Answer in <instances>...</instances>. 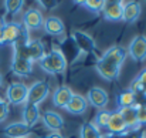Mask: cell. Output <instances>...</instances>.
<instances>
[{"instance_id":"cell-9","label":"cell","mask_w":146,"mask_h":138,"mask_svg":"<svg viewBox=\"0 0 146 138\" xmlns=\"http://www.w3.org/2000/svg\"><path fill=\"white\" fill-rule=\"evenodd\" d=\"M87 101H88V104H91L94 108H97V110H104L106 105H108V102H109V95H108V92L105 91L104 88H101V87H91L88 92H87Z\"/></svg>"},{"instance_id":"cell-22","label":"cell","mask_w":146,"mask_h":138,"mask_svg":"<svg viewBox=\"0 0 146 138\" xmlns=\"http://www.w3.org/2000/svg\"><path fill=\"white\" fill-rule=\"evenodd\" d=\"M122 114V118L126 124V128L129 131H135V130H141L139 124H138V118H136V105L133 107H128V108H122L119 110Z\"/></svg>"},{"instance_id":"cell-21","label":"cell","mask_w":146,"mask_h":138,"mask_svg":"<svg viewBox=\"0 0 146 138\" xmlns=\"http://www.w3.org/2000/svg\"><path fill=\"white\" fill-rule=\"evenodd\" d=\"M142 7L138 1H123L122 9V20L126 23H135L141 16Z\"/></svg>"},{"instance_id":"cell-18","label":"cell","mask_w":146,"mask_h":138,"mask_svg":"<svg viewBox=\"0 0 146 138\" xmlns=\"http://www.w3.org/2000/svg\"><path fill=\"white\" fill-rule=\"evenodd\" d=\"M87 108H88V101H87V98H85L84 95L75 94V92L72 94L70 102H68L67 107H65V110H67L70 114H72V115H82V114L87 111Z\"/></svg>"},{"instance_id":"cell-34","label":"cell","mask_w":146,"mask_h":138,"mask_svg":"<svg viewBox=\"0 0 146 138\" xmlns=\"http://www.w3.org/2000/svg\"><path fill=\"white\" fill-rule=\"evenodd\" d=\"M3 86V76H1V73H0V87Z\"/></svg>"},{"instance_id":"cell-35","label":"cell","mask_w":146,"mask_h":138,"mask_svg":"<svg viewBox=\"0 0 146 138\" xmlns=\"http://www.w3.org/2000/svg\"><path fill=\"white\" fill-rule=\"evenodd\" d=\"M1 101H4V98H3V97L0 95V102H1Z\"/></svg>"},{"instance_id":"cell-27","label":"cell","mask_w":146,"mask_h":138,"mask_svg":"<svg viewBox=\"0 0 146 138\" xmlns=\"http://www.w3.org/2000/svg\"><path fill=\"white\" fill-rule=\"evenodd\" d=\"M3 4H4V10L9 14H17L24 6V1L23 0H7Z\"/></svg>"},{"instance_id":"cell-3","label":"cell","mask_w":146,"mask_h":138,"mask_svg":"<svg viewBox=\"0 0 146 138\" xmlns=\"http://www.w3.org/2000/svg\"><path fill=\"white\" fill-rule=\"evenodd\" d=\"M50 94V84L44 80H38L34 81L27 91V102L29 104H34L38 105L41 104Z\"/></svg>"},{"instance_id":"cell-26","label":"cell","mask_w":146,"mask_h":138,"mask_svg":"<svg viewBox=\"0 0 146 138\" xmlns=\"http://www.w3.org/2000/svg\"><path fill=\"white\" fill-rule=\"evenodd\" d=\"M78 3L91 13H101L104 9L105 0H84V1H78Z\"/></svg>"},{"instance_id":"cell-24","label":"cell","mask_w":146,"mask_h":138,"mask_svg":"<svg viewBox=\"0 0 146 138\" xmlns=\"http://www.w3.org/2000/svg\"><path fill=\"white\" fill-rule=\"evenodd\" d=\"M80 138H102V134H101V130H98L92 124V121H90V123H84L81 125Z\"/></svg>"},{"instance_id":"cell-33","label":"cell","mask_w":146,"mask_h":138,"mask_svg":"<svg viewBox=\"0 0 146 138\" xmlns=\"http://www.w3.org/2000/svg\"><path fill=\"white\" fill-rule=\"evenodd\" d=\"M3 23H4V19L0 17V46H3V42H1V29H3Z\"/></svg>"},{"instance_id":"cell-19","label":"cell","mask_w":146,"mask_h":138,"mask_svg":"<svg viewBox=\"0 0 146 138\" xmlns=\"http://www.w3.org/2000/svg\"><path fill=\"white\" fill-rule=\"evenodd\" d=\"M72 90L68 86H60L52 92V105L57 108H65L72 97Z\"/></svg>"},{"instance_id":"cell-23","label":"cell","mask_w":146,"mask_h":138,"mask_svg":"<svg viewBox=\"0 0 146 138\" xmlns=\"http://www.w3.org/2000/svg\"><path fill=\"white\" fill-rule=\"evenodd\" d=\"M133 105H136V95L133 94L132 90L126 88V90H122L121 92H118V95H116V107H118V110L133 107Z\"/></svg>"},{"instance_id":"cell-12","label":"cell","mask_w":146,"mask_h":138,"mask_svg":"<svg viewBox=\"0 0 146 138\" xmlns=\"http://www.w3.org/2000/svg\"><path fill=\"white\" fill-rule=\"evenodd\" d=\"M43 29H44V31L48 36H52V37H62V36H65V24L57 16L46 17L44 23H43Z\"/></svg>"},{"instance_id":"cell-8","label":"cell","mask_w":146,"mask_h":138,"mask_svg":"<svg viewBox=\"0 0 146 138\" xmlns=\"http://www.w3.org/2000/svg\"><path fill=\"white\" fill-rule=\"evenodd\" d=\"M44 23V16L41 13V10L36 9V7H30L24 11L23 14V26L30 31V30H38L43 27Z\"/></svg>"},{"instance_id":"cell-11","label":"cell","mask_w":146,"mask_h":138,"mask_svg":"<svg viewBox=\"0 0 146 138\" xmlns=\"http://www.w3.org/2000/svg\"><path fill=\"white\" fill-rule=\"evenodd\" d=\"M122 9H123V1L111 0V1H105L101 13H102L104 19L108 21H121L122 20Z\"/></svg>"},{"instance_id":"cell-7","label":"cell","mask_w":146,"mask_h":138,"mask_svg":"<svg viewBox=\"0 0 146 138\" xmlns=\"http://www.w3.org/2000/svg\"><path fill=\"white\" fill-rule=\"evenodd\" d=\"M95 70L98 71V74L106 81H115L121 76V67H118L112 63H108L102 58H98L95 61Z\"/></svg>"},{"instance_id":"cell-20","label":"cell","mask_w":146,"mask_h":138,"mask_svg":"<svg viewBox=\"0 0 146 138\" xmlns=\"http://www.w3.org/2000/svg\"><path fill=\"white\" fill-rule=\"evenodd\" d=\"M30 130L31 128H29L23 121H14L4 127L3 134L7 138H23L30 134Z\"/></svg>"},{"instance_id":"cell-2","label":"cell","mask_w":146,"mask_h":138,"mask_svg":"<svg viewBox=\"0 0 146 138\" xmlns=\"http://www.w3.org/2000/svg\"><path fill=\"white\" fill-rule=\"evenodd\" d=\"M27 91L29 86L21 81L11 83L6 90V101L11 105H24L27 102Z\"/></svg>"},{"instance_id":"cell-10","label":"cell","mask_w":146,"mask_h":138,"mask_svg":"<svg viewBox=\"0 0 146 138\" xmlns=\"http://www.w3.org/2000/svg\"><path fill=\"white\" fill-rule=\"evenodd\" d=\"M126 57H128V50L125 47L112 46L109 47L108 50H105L99 58H102V60H105L108 63H112V64H115L118 67H122V64L125 63Z\"/></svg>"},{"instance_id":"cell-14","label":"cell","mask_w":146,"mask_h":138,"mask_svg":"<svg viewBox=\"0 0 146 138\" xmlns=\"http://www.w3.org/2000/svg\"><path fill=\"white\" fill-rule=\"evenodd\" d=\"M106 130H108V134H109V135H119V134H123V133L129 131V130L126 128V124H125V121H123L122 114H121L119 110L111 111Z\"/></svg>"},{"instance_id":"cell-32","label":"cell","mask_w":146,"mask_h":138,"mask_svg":"<svg viewBox=\"0 0 146 138\" xmlns=\"http://www.w3.org/2000/svg\"><path fill=\"white\" fill-rule=\"evenodd\" d=\"M46 138H64L61 134H58V133H51V134H48Z\"/></svg>"},{"instance_id":"cell-1","label":"cell","mask_w":146,"mask_h":138,"mask_svg":"<svg viewBox=\"0 0 146 138\" xmlns=\"http://www.w3.org/2000/svg\"><path fill=\"white\" fill-rule=\"evenodd\" d=\"M41 70H44L48 74H65L68 67V60L64 56L62 50L60 48H51L48 53L38 61Z\"/></svg>"},{"instance_id":"cell-15","label":"cell","mask_w":146,"mask_h":138,"mask_svg":"<svg viewBox=\"0 0 146 138\" xmlns=\"http://www.w3.org/2000/svg\"><path fill=\"white\" fill-rule=\"evenodd\" d=\"M10 68L17 77H29L30 73L33 71V63L29 58L13 56Z\"/></svg>"},{"instance_id":"cell-17","label":"cell","mask_w":146,"mask_h":138,"mask_svg":"<svg viewBox=\"0 0 146 138\" xmlns=\"http://www.w3.org/2000/svg\"><path fill=\"white\" fill-rule=\"evenodd\" d=\"M21 118H23V123L29 127V128H33L41 118V114H40V108L38 105H34V104H29L26 102L23 105V113H21Z\"/></svg>"},{"instance_id":"cell-4","label":"cell","mask_w":146,"mask_h":138,"mask_svg":"<svg viewBox=\"0 0 146 138\" xmlns=\"http://www.w3.org/2000/svg\"><path fill=\"white\" fill-rule=\"evenodd\" d=\"M26 30V27L21 23H16V21H4L3 23V29H1V42L3 46H13L19 37L21 36V33Z\"/></svg>"},{"instance_id":"cell-28","label":"cell","mask_w":146,"mask_h":138,"mask_svg":"<svg viewBox=\"0 0 146 138\" xmlns=\"http://www.w3.org/2000/svg\"><path fill=\"white\" fill-rule=\"evenodd\" d=\"M145 131H141V130H135V131H126L123 134H119V135H102V138H143Z\"/></svg>"},{"instance_id":"cell-30","label":"cell","mask_w":146,"mask_h":138,"mask_svg":"<svg viewBox=\"0 0 146 138\" xmlns=\"http://www.w3.org/2000/svg\"><path fill=\"white\" fill-rule=\"evenodd\" d=\"M7 117H9V104H7V101L4 100V101L0 102V123L6 121Z\"/></svg>"},{"instance_id":"cell-16","label":"cell","mask_w":146,"mask_h":138,"mask_svg":"<svg viewBox=\"0 0 146 138\" xmlns=\"http://www.w3.org/2000/svg\"><path fill=\"white\" fill-rule=\"evenodd\" d=\"M46 47L44 43L41 40H31L27 43L26 46V54H27V58L31 61V63H38L44 56H46Z\"/></svg>"},{"instance_id":"cell-25","label":"cell","mask_w":146,"mask_h":138,"mask_svg":"<svg viewBox=\"0 0 146 138\" xmlns=\"http://www.w3.org/2000/svg\"><path fill=\"white\" fill-rule=\"evenodd\" d=\"M109 115H111V111L104 108V110H98V113L95 114V118L92 121V124L97 127L98 130H102V128H106L108 125V121H109Z\"/></svg>"},{"instance_id":"cell-5","label":"cell","mask_w":146,"mask_h":138,"mask_svg":"<svg viewBox=\"0 0 146 138\" xmlns=\"http://www.w3.org/2000/svg\"><path fill=\"white\" fill-rule=\"evenodd\" d=\"M71 39L74 42V44L77 47V50L82 54H91L94 53L95 50V42L94 39L85 33V31H81V30H74L71 33Z\"/></svg>"},{"instance_id":"cell-29","label":"cell","mask_w":146,"mask_h":138,"mask_svg":"<svg viewBox=\"0 0 146 138\" xmlns=\"http://www.w3.org/2000/svg\"><path fill=\"white\" fill-rule=\"evenodd\" d=\"M136 118L139 127H146V104H136Z\"/></svg>"},{"instance_id":"cell-37","label":"cell","mask_w":146,"mask_h":138,"mask_svg":"<svg viewBox=\"0 0 146 138\" xmlns=\"http://www.w3.org/2000/svg\"><path fill=\"white\" fill-rule=\"evenodd\" d=\"M23 138H27V137H23Z\"/></svg>"},{"instance_id":"cell-13","label":"cell","mask_w":146,"mask_h":138,"mask_svg":"<svg viewBox=\"0 0 146 138\" xmlns=\"http://www.w3.org/2000/svg\"><path fill=\"white\" fill-rule=\"evenodd\" d=\"M41 121H43V124L48 128L50 131H52V133H58L65 125V121H64L62 115L58 114L57 111H52V110H47V111L43 113Z\"/></svg>"},{"instance_id":"cell-36","label":"cell","mask_w":146,"mask_h":138,"mask_svg":"<svg viewBox=\"0 0 146 138\" xmlns=\"http://www.w3.org/2000/svg\"><path fill=\"white\" fill-rule=\"evenodd\" d=\"M143 138H146V133H145V134H143Z\"/></svg>"},{"instance_id":"cell-31","label":"cell","mask_w":146,"mask_h":138,"mask_svg":"<svg viewBox=\"0 0 146 138\" xmlns=\"http://www.w3.org/2000/svg\"><path fill=\"white\" fill-rule=\"evenodd\" d=\"M38 3H40V4H41V6L46 9V10L55 9V7L60 4V1H55V0H54V1H51V0H50V1H47V0H41V1H38Z\"/></svg>"},{"instance_id":"cell-6","label":"cell","mask_w":146,"mask_h":138,"mask_svg":"<svg viewBox=\"0 0 146 138\" xmlns=\"http://www.w3.org/2000/svg\"><path fill=\"white\" fill-rule=\"evenodd\" d=\"M128 50V56L135 63H142L146 60V36H136L131 42Z\"/></svg>"}]
</instances>
